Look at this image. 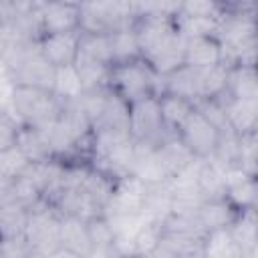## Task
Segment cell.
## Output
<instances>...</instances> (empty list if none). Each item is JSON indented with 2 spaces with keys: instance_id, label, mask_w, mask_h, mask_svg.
<instances>
[{
  "instance_id": "6da1fadb",
  "label": "cell",
  "mask_w": 258,
  "mask_h": 258,
  "mask_svg": "<svg viewBox=\"0 0 258 258\" xmlns=\"http://www.w3.org/2000/svg\"><path fill=\"white\" fill-rule=\"evenodd\" d=\"M109 89L131 105L147 97H159L161 77L143 58L133 62H121L111 67Z\"/></svg>"
},
{
  "instance_id": "7a4b0ae2",
  "label": "cell",
  "mask_w": 258,
  "mask_h": 258,
  "mask_svg": "<svg viewBox=\"0 0 258 258\" xmlns=\"http://www.w3.org/2000/svg\"><path fill=\"white\" fill-rule=\"evenodd\" d=\"M137 22L131 2H81V32L113 34Z\"/></svg>"
},
{
  "instance_id": "3957f363",
  "label": "cell",
  "mask_w": 258,
  "mask_h": 258,
  "mask_svg": "<svg viewBox=\"0 0 258 258\" xmlns=\"http://www.w3.org/2000/svg\"><path fill=\"white\" fill-rule=\"evenodd\" d=\"M24 238L40 258H48L60 250V214L54 206L42 202L30 212Z\"/></svg>"
},
{
  "instance_id": "277c9868",
  "label": "cell",
  "mask_w": 258,
  "mask_h": 258,
  "mask_svg": "<svg viewBox=\"0 0 258 258\" xmlns=\"http://www.w3.org/2000/svg\"><path fill=\"white\" fill-rule=\"evenodd\" d=\"M129 133L133 141L147 143V145H159L163 139H167L169 133L159 107V97H147L137 103H131L129 109Z\"/></svg>"
},
{
  "instance_id": "5b68a950",
  "label": "cell",
  "mask_w": 258,
  "mask_h": 258,
  "mask_svg": "<svg viewBox=\"0 0 258 258\" xmlns=\"http://www.w3.org/2000/svg\"><path fill=\"white\" fill-rule=\"evenodd\" d=\"M175 135L183 141V145L194 153L196 159H210L216 153L222 131L214 123H210L198 109H194V113L185 119Z\"/></svg>"
},
{
  "instance_id": "8992f818",
  "label": "cell",
  "mask_w": 258,
  "mask_h": 258,
  "mask_svg": "<svg viewBox=\"0 0 258 258\" xmlns=\"http://www.w3.org/2000/svg\"><path fill=\"white\" fill-rule=\"evenodd\" d=\"M40 26L44 34L81 32L79 2H40Z\"/></svg>"
},
{
  "instance_id": "52a82bcc",
  "label": "cell",
  "mask_w": 258,
  "mask_h": 258,
  "mask_svg": "<svg viewBox=\"0 0 258 258\" xmlns=\"http://www.w3.org/2000/svg\"><path fill=\"white\" fill-rule=\"evenodd\" d=\"M40 52L52 67H71L77 62L81 52V32L44 34L40 40Z\"/></svg>"
},
{
  "instance_id": "ba28073f",
  "label": "cell",
  "mask_w": 258,
  "mask_h": 258,
  "mask_svg": "<svg viewBox=\"0 0 258 258\" xmlns=\"http://www.w3.org/2000/svg\"><path fill=\"white\" fill-rule=\"evenodd\" d=\"M226 200L238 210H258V179L242 169L226 171Z\"/></svg>"
},
{
  "instance_id": "9c48e42d",
  "label": "cell",
  "mask_w": 258,
  "mask_h": 258,
  "mask_svg": "<svg viewBox=\"0 0 258 258\" xmlns=\"http://www.w3.org/2000/svg\"><path fill=\"white\" fill-rule=\"evenodd\" d=\"M131 175L137 177L145 185H159L169 179V173H167L155 145L135 141V161L131 167Z\"/></svg>"
},
{
  "instance_id": "30bf717a",
  "label": "cell",
  "mask_w": 258,
  "mask_h": 258,
  "mask_svg": "<svg viewBox=\"0 0 258 258\" xmlns=\"http://www.w3.org/2000/svg\"><path fill=\"white\" fill-rule=\"evenodd\" d=\"M224 62L222 44L216 36L185 38V64L194 69H210Z\"/></svg>"
},
{
  "instance_id": "8fae6325",
  "label": "cell",
  "mask_w": 258,
  "mask_h": 258,
  "mask_svg": "<svg viewBox=\"0 0 258 258\" xmlns=\"http://www.w3.org/2000/svg\"><path fill=\"white\" fill-rule=\"evenodd\" d=\"M60 248L75 252L83 258H89L93 252V240L89 234L87 220L60 216Z\"/></svg>"
},
{
  "instance_id": "7c38bea8",
  "label": "cell",
  "mask_w": 258,
  "mask_h": 258,
  "mask_svg": "<svg viewBox=\"0 0 258 258\" xmlns=\"http://www.w3.org/2000/svg\"><path fill=\"white\" fill-rule=\"evenodd\" d=\"M161 93L177 95V97L198 103V99H200V69L183 64L177 71L161 77Z\"/></svg>"
},
{
  "instance_id": "4fadbf2b",
  "label": "cell",
  "mask_w": 258,
  "mask_h": 258,
  "mask_svg": "<svg viewBox=\"0 0 258 258\" xmlns=\"http://www.w3.org/2000/svg\"><path fill=\"white\" fill-rule=\"evenodd\" d=\"M2 204H16V206H22L26 210H34L38 204L44 202L40 189L36 187V183L22 175V177H16V179H8V181H2Z\"/></svg>"
},
{
  "instance_id": "5bb4252c",
  "label": "cell",
  "mask_w": 258,
  "mask_h": 258,
  "mask_svg": "<svg viewBox=\"0 0 258 258\" xmlns=\"http://www.w3.org/2000/svg\"><path fill=\"white\" fill-rule=\"evenodd\" d=\"M236 216H238V210L226 198L206 200L202 204V208L198 210V220L206 234L214 232V230L230 228V224L236 220Z\"/></svg>"
},
{
  "instance_id": "9a60e30c",
  "label": "cell",
  "mask_w": 258,
  "mask_h": 258,
  "mask_svg": "<svg viewBox=\"0 0 258 258\" xmlns=\"http://www.w3.org/2000/svg\"><path fill=\"white\" fill-rule=\"evenodd\" d=\"M230 234L238 246V250L246 256H254L258 246V210L238 212L236 220L230 224Z\"/></svg>"
},
{
  "instance_id": "2e32d148",
  "label": "cell",
  "mask_w": 258,
  "mask_h": 258,
  "mask_svg": "<svg viewBox=\"0 0 258 258\" xmlns=\"http://www.w3.org/2000/svg\"><path fill=\"white\" fill-rule=\"evenodd\" d=\"M226 117L228 127L236 135L248 137L258 129V101L230 99V103L226 105Z\"/></svg>"
},
{
  "instance_id": "e0dca14e",
  "label": "cell",
  "mask_w": 258,
  "mask_h": 258,
  "mask_svg": "<svg viewBox=\"0 0 258 258\" xmlns=\"http://www.w3.org/2000/svg\"><path fill=\"white\" fill-rule=\"evenodd\" d=\"M198 185L204 200L226 198V169L214 159H198Z\"/></svg>"
},
{
  "instance_id": "ac0fdd59",
  "label": "cell",
  "mask_w": 258,
  "mask_h": 258,
  "mask_svg": "<svg viewBox=\"0 0 258 258\" xmlns=\"http://www.w3.org/2000/svg\"><path fill=\"white\" fill-rule=\"evenodd\" d=\"M157 153H159L169 177L179 173V171H183L185 167H189L196 161L194 153L183 145V141L177 135H169L167 139H163L157 145Z\"/></svg>"
},
{
  "instance_id": "d6986e66",
  "label": "cell",
  "mask_w": 258,
  "mask_h": 258,
  "mask_svg": "<svg viewBox=\"0 0 258 258\" xmlns=\"http://www.w3.org/2000/svg\"><path fill=\"white\" fill-rule=\"evenodd\" d=\"M159 107H161V117L163 123L167 127L169 133H177L179 127L185 123V119L194 113L196 103L177 95H169V93H161L159 95Z\"/></svg>"
},
{
  "instance_id": "ffe728a7",
  "label": "cell",
  "mask_w": 258,
  "mask_h": 258,
  "mask_svg": "<svg viewBox=\"0 0 258 258\" xmlns=\"http://www.w3.org/2000/svg\"><path fill=\"white\" fill-rule=\"evenodd\" d=\"M171 194L167 189V181L159 185H147L145 196H143V216L145 220L159 222L163 224L171 216Z\"/></svg>"
},
{
  "instance_id": "44dd1931",
  "label": "cell",
  "mask_w": 258,
  "mask_h": 258,
  "mask_svg": "<svg viewBox=\"0 0 258 258\" xmlns=\"http://www.w3.org/2000/svg\"><path fill=\"white\" fill-rule=\"evenodd\" d=\"M24 155L32 161V163H38V161H46V159H52V149L44 137V133L32 125H22L18 135H16V143Z\"/></svg>"
},
{
  "instance_id": "7402d4cb",
  "label": "cell",
  "mask_w": 258,
  "mask_h": 258,
  "mask_svg": "<svg viewBox=\"0 0 258 258\" xmlns=\"http://www.w3.org/2000/svg\"><path fill=\"white\" fill-rule=\"evenodd\" d=\"M228 93L240 101H258V69L230 67Z\"/></svg>"
},
{
  "instance_id": "603a6c76",
  "label": "cell",
  "mask_w": 258,
  "mask_h": 258,
  "mask_svg": "<svg viewBox=\"0 0 258 258\" xmlns=\"http://www.w3.org/2000/svg\"><path fill=\"white\" fill-rule=\"evenodd\" d=\"M85 93V85L75 69V64L71 67H58L56 75H54V87H52V95L60 101V103H75L83 97Z\"/></svg>"
},
{
  "instance_id": "cb8c5ba5",
  "label": "cell",
  "mask_w": 258,
  "mask_h": 258,
  "mask_svg": "<svg viewBox=\"0 0 258 258\" xmlns=\"http://www.w3.org/2000/svg\"><path fill=\"white\" fill-rule=\"evenodd\" d=\"M228 77L230 67L228 64H216L210 69H200V101L218 99L224 93H228Z\"/></svg>"
},
{
  "instance_id": "d4e9b609",
  "label": "cell",
  "mask_w": 258,
  "mask_h": 258,
  "mask_svg": "<svg viewBox=\"0 0 258 258\" xmlns=\"http://www.w3.org/2000/svg\"><path fill=\"white\" fill-rule=\"evenodd\" d=\"M75 69L85 85V91H91V89H99V87H107L109 85V73H111V67L109 64H103L83 52H79V58L75 62Z\"/></svg>"
},
{
  "instance_id": "484cf974",
  "label": "cell",
  "mask_w": 258,
  "mask_h": 258,
  "mask_svg": "<svg viewBox=\"0 0 258 258\" xmlns=\"http://www.w3.org/2000/svg\"><path fill=\"white\" fill-rule=\"evenodd\" d=\"M242 137L236 135L230 127L222 131L220 135V141H218V147H216V153H214V159L228 171V169H236L240 167V157H242Z\"/></svg>"
},
{
  "instance_id": "4316f807",
  "label": "cell",
  "mask_w": 258,
  "mask_h": 258,
  "mask_svg": "<svg viewBox=\"0 0 258 258\" xmlns=\"http://www.w3.org/2000/svg\"><path fill=\"white\" fill-rule=\"evenodd\" d=\"M111 46H113V64L133 62V60L143 58L141 48H139V40L135 34V26L127 28V30L113 32L111 34Z\"/></svg>"
},
{
  "instance_id": "83f0119b",
  "label": "cell",
  "mask_w": 258,
  "mask_h": 258,
  "mask_svg": "<svg viewBox=\"0 0 258 258\" xmlns=\"http://www.w3.org/2000/svg\"><path fill=\"white\" fill-rule=\"evenodd\" d=\"M30 218V210L16 204H0V230L2 238L24 236L26 224Z\"/></svg>"
},
{
  "instance_id": "f1b7e54d",
  "label": "cell",
  "mask_w": 258,
  "mask_h": 258,
  "mask_svg": "<svg viewBox=\"0 0 258 258\" xmlns=\"http://www.w3.org/2000/svg\"><path fill=\"white\" fill-rule=\"evenodd\" d=\"M30 165H32V161L24 155V151L18 145L0 149V177H2V181L26 175Z\"/></svg>"
},
{
  "instance_id": "f546056e",
  "label": "cell",
  "mask_w": 258,
  "mask_h": 258,
  "mask_svg": "<svg viewBox=\"0 0 258 258\" xmlns=\"http://www.w3.org/2000/svg\"><path fill=\"white\" fill-rule=\"evenodd\" d=\"M81 52L113 67V46H111V34H89L81 32Z\"/></svg>"
},
{
  "instance_id": "4dcf8cb0",
  "label": "cell",
  "mask_w": 258,
  "mask_h": 258,
  "mask_svg": "<svg viewBox=\"0 0 258 258\" xmlns=\"http://www.w3.org/2000/svg\"><path fill=\"white\" fill-rule=\"evenodd\" d=\"M145 218V216H143ZM163 240V224L159 222H151V220H143V224L137 228L135 232V250H137V258L147 256L151 252H155L159 248Z\"/></svg>"
},
{
  "instance_id": "1f68e13d",
  "label": "cell",
  "mask_w": 258,
  "mask_h": 258,
  "mask_svg": "<svg viewBox=\"0 0 258 258\" xmlns=\"http://www.w3.org/2000/svg\"><path fill=\"white\" fill-rule=\"evenodd\" d=\"M87 226H89V234H91V240H93V246L95 248H99V246H111L115 242L113 228H111L109 220L105 218V214L87 220Z\"/></svg>"
},
{
  "instance_id": "d6a6232c",
  "label": "cell",
  "mask_w": 258,
  "mask_h": 258,
  "mask_svg": "<svg viewBox=\"0 0 258 258\" xmlns=\"http://www.w3.org/2000/svg\"><path fill=\"white\" fill-rule=\"evenodd\" d=\"M30 256H34V250L24 236L2 238L0 258H30Z\"/></svg>"
},
{
  "instance_id": "836d02e7",
  "label": "cell",
  "mask_w": 258,
  "mask_h": 258,
  "mask_svg": "<svg viewBox=\"0 0 258 258\" xmlns=\"http://www.w3.org/2000/svg\"><path fill=\"white\" fill-rule=\"evenodd\" d=\"M248 143H250L252 153H254V157H256V161H258V129H256L252 135H248Z\"/></svg>"
},
{
  "instance_id": "e575fe53",
  "label": "cell",
  "mask_w": 258,
  "mask_h": 258,
  "mask_svg": "<svg viewBox=\"0 0 258 258\" xmlns=\"http://www.w3.org/2000/svg\"><path fill=\"white\" fill-rule=\"evenodd\" d=\"M48 258H83V256H79V254H75V252H69V250H64V248H60V250H56L52 256H48Z\"/></svg>"
},
{
  "instance_id": "d590c367",
  "label": "cell",
  "mask_w": 258,
  "mask_h": 258,
  "mask_svg": "<svg viewBox=\"0 0 258 258\" xmlns=\"http://www.w3.org/2000/svg\"><path fill=\"white\" fill-rule=\"evenodd\" d=\"M254 254H256V256H258V246H256V252H254Z\"/></svg>"
},
{
  "instance_id": "8d00e7d4",
  "label": "cell",
  "mask_w": 258,
  "mask_h": 258,
  "mask_svg": "<svg viewBox=\"0 0 258 258\" xmlns=\"http://www.w3.org/2000/svg\"><path fill=\"white\" fill-rule=\"evenodd\" d=\"M256 179H258V177H256Z\"/></svg>"
}]
</instances>
